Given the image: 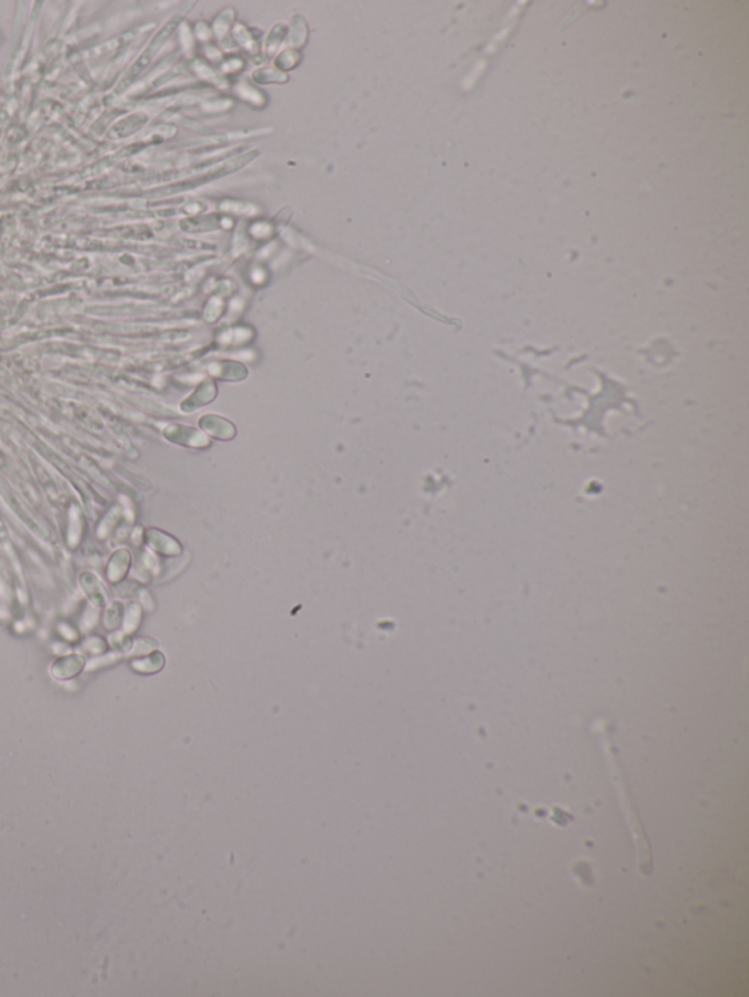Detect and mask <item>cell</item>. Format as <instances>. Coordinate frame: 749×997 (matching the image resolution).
I'll use <instances>...</instances> for the list:
<instances>
[{"label":"cell","mask_w":749,"mask_h":997,"mask_svg":"<svg viewBox=\"0 0 749 997\" xmlns=\"http://www.w3.org/2000/svg\"><path fill=\"white\" fill-rule=\"evenodd\" d=\"M179 21H180V16H175V18H171V20L160 30L159 34L154 37V40L151 41L150 46L144 50L141 57H139L135 64L132 65V68L127 71L126 75H125L122 82H120L118 91H125V90L147 69L148 65L152 62L155 55L160 52V48H163L164 43L170 39L171 34H173V31H175L176 27L179 25Z\"/></svg>","instance_id":"6da1fadb"}]
</instances>
